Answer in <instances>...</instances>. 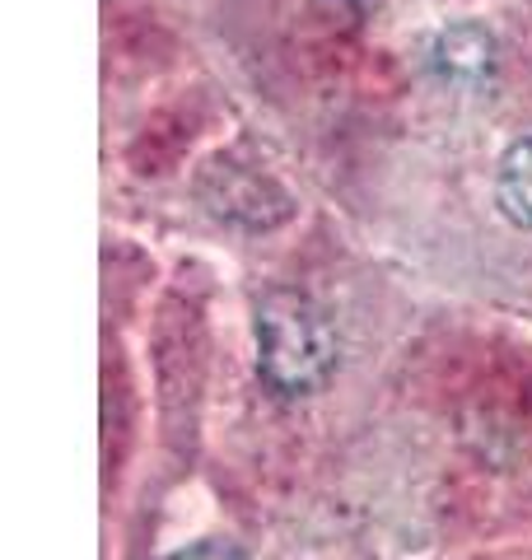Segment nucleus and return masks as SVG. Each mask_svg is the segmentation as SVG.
I'll list each match as a JSON object with an SVG mask.
<instances>
[{
  "label": "nucleus",
  "mask_w": 532,
  "mask_h": 560,
  "mask_svg": "<svg viewBox=\"0 0 532 560\" xmlns=\"http://www.w3.org/2000/svg\"><path fill=\"white\" fill-rule=\"evenodd\" d=\"M336 370V327L299 290H271L257 304V374L276 397H313Z\"/></svg>",
  "instance_id": "1"
},
{
  "label": "nucleus",
  "mask_w": 532,
  "mask_h": 560,
  "mask_svg": "<svg viewBox=\"0 0 532 560\" xmlns=\"http://www.w3.org/2000/svg\"><path fill=\"white\" fill-rule=\"evenodd\" d=\"M430 66H435V75L443 84H463V90H472V84L490 80V70H495V38L486 28H476V24L443 28L435 38V47H430Z\"/></svg>",
  "instance_id": "2"
},
{
  "label": "nucleus",
  "mask_w": 532,
  "mask_h": 560,
  "mask_svg": "<svg viewBox=\"0 0 532 560\" xmlns=\"http://www.w3.org/2000/svg\"><path fill=\"white\" fill-rule=\"evenodd\" d=\"M495 201L519 230H532V136L505 150L500 173H495Z\"/></svg>",
  "instance_id": "3"
}]
</instances>
